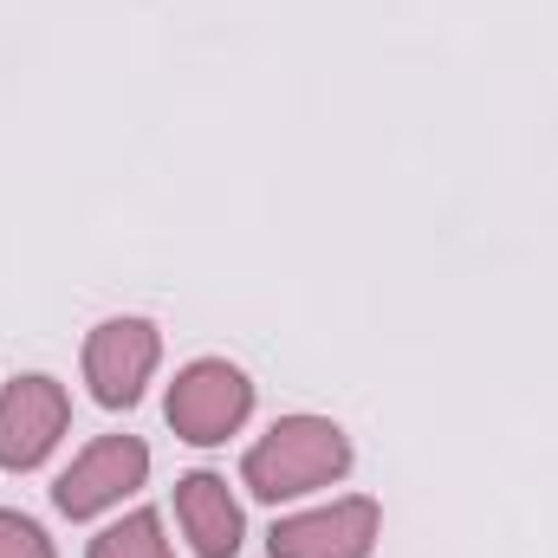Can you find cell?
Segmentation results:
<instances>
[{
    "label": "cell",
    "instance_id": "6da1fadb",
    "mask_svg": "<svg viewBox=\"0 0 558 558\" xmlns=\"http://www.w3.org/2000/svg\"><path fill=\"white\" fill-rule=\"evenodd\" d=\"M351 474V435L331 416H279L241 461V487L254 500H305Z\"/></svg>",
    "mask_w": 558,
    "mask_h": 558
},
{
    "label": "cell",
    "instance_id": "3957f363",
    "mask_svg": "<svg viewBox=\"0 0 558 558\" xmlns=\"http://www.w3.org/2000/svg\"><path fill=\"white\" fill-rule=\"evenodd\" d=\"M143 481H149V448L143 435H98L92 448L72 454V468L52 481V507L65 520H98L105 507L131 500Z\"/></svg>",
    "mask_w": 558,
    "mask_h": 558
},
{
    "label": "cell",
    "instance_id": "ba28073f",
    "mask_svg": "<svg viewBox=\"0 0 558 558\" xmlns=\"http://www.w3.org/2000/svg\"><path fill=\"white\" fill-rule=\"evenodd\" d=\"M85 558H175V553H169V539H162V513L137 507V513L111 520V526L92 539V553Z\"/></svg>",
    "mask_w": 558,
    "mask_h": 558
},
{
    "label": "cell",
    "instance_id": "8992f818",
    "mask_svg": "<svg viewBox=\"0 0 558 558\" xmlns=\"http://www.w3.org/2000/svg\"><path fill=\"white\" fill-rule=\"evenodd\" d=\"M377 533H384L377 500H371V494H344V500H331V507L274 520L267 553L274 558H371L377 553Z\"/></svg>",
    "mask_w": 558,
    "mask_h": 558
},
{
    "label": "cell",
    "instance_id": "9c48e42d",
    "mask_svg": "<svg viewBox=\"0 0 558 558\" xmlns=\"http://www.w3.org/2000/svg\"><path fill=\"white\" fill-rule=\"evenodd\" d=\"M0 558H59V553H52V539H46V526H39V520H26V513L0 507Z\"/></svg>",
    "mask_w": 558,
    "mask_h": 558
},
{
    "label": "cell",
    "instance_id": "7a4b0ae2",
    "mask_svg": "<svg viewBox=\"0 0 558 558\" xmlns=\"http://www.w3.org/2000/svg\"><path fill=\"white\" fill-rule=\"evenodd\" d=\"M169 428L195 448H221L228 435H241V422L254 416V384L241 364L228 357H195L175 371L169 384V403H162Z\"/></svg>",
    "mask_w": 558,
    "mask_h": 558
},
{
    "label": "cell",
    "instance_id": "5b68a950",
    "mask_svg": "<svg viewBox=\"0 0 558 558\" xmlns=\"http://www.w3.org/2000/svg\"><path fill=\"white\" fill-rule=\"evenodd\" d=\"M156 364H162V331L137 312H118V318L92 325V338H85V384L105 410H131L143 384L156 377Z\"/></svg>",
    "mask_w": 558,
    "mask_h": 558
},
{
    "label": "cell",
    "instance_id": "277c9868",
    "mask_svg": "<svg viewBox=\"0 0 558 558\" xmlns=\"http://www.w3.org/2000/svg\"><path fill=\"white\" fill-rule=\"evenodd\" d=\"M65 428H72V397H65L59 377H46V371L13 377L0 390V468L7 474H33L59 448Z\"/></svg>",
    "mask_w": 558,
    "mask_h": 558
},
{
    "label": "cell",
    "instance_id": "52a82bcc",
    "mask_svg": "<svg viewBox=\"0 0 558 558\" xmlns=\"http://www.w3.org/2000/svg\"><path fill=\"white\" fill-rule=\"evenodd\" d=\"M175 520H182V533H189L195 558H234L241 553V539H247L241 500H234L228 481L208 474V468H195V474L175 481Z\"/></svg>",
    "mask_w": 558,
    "mask_h": 558
}]
</instances>
